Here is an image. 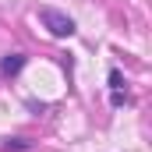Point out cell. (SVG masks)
<instances>
[{"mask_svg": "<svg viewBox=\"0 0 152 152\" xmlns=\"http://www.w3.org/2000/svg\"><path fill=\"white\" fill-rule=\"evenodd\" d=\"M39 21L50 28V36H57V39H71L75 36V18H67V14L57 11V7H42V11H39Z\"/></svg>", "mask_w": 152, "mask_h": 152, "instance_id": "1", "label": "cell"}, {"mask_svg": "<svg viewBox=\"0 0 152 152\" xmlns=\"http://www.w3.org/2000/svg\"><path fill=\"white\" fill-rule=\"evenodd\" d=\"M21 67H25V53H7V57L0 60V75L4 78H14Z\"/></svg>", "mask_w": 152, "mask_h": 152, "instance_id": "2", "label": "cell"}, {"mask_svg": "<svg viewBox=\"0 0 152 152\" xmlns=\"http://www.w3.org/2000/svg\"><path fill=\"white\" fill-rule=\"evenodd\" d=\"M110 88H113V92H120V88H124V78H120V71H110Z\"/></svg>", "mask_w": 152, "mask_h": 152, "instance_id": "3", "label": "cell"}, {"mask_svg": "<svg viewBox=\"0 0 152 152\" xmlns=\"http://www.w3.org/2000/svg\"><path fill=\"white\" fill-rule=\"evenodd\" d=\"M7 149H18V152H21V149H28V142H25V138H7Z\"/></svg>", "mask_w": 152, "mask_h": 152, "instance_id": "4", "label": "cell"}, {"mask_svg": "<svg viewBox=\"0 0 152 152\" xmlns=\"http://www.w3.org/2000/svg\"><path fill=\"white\" fill-rule=\"evenodd\" d=\"M110 103H113V106H124V103H127V96H124V92H113V96H110Z\"/></svg>", "mask_w": 152, "mask_h": 152, "instance_id": "5", "label": "cell"}]
</instances>
